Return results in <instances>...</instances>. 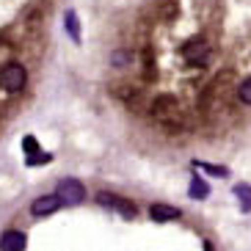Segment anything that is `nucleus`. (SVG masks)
Returning <instances> with one entry per match:
<instances>
[{
  "mask_svg": "<svg viewBox=\"0 0 251 251\" xmlns=\"http://www.w3.org/2000/svg\"><path fill=\"white\" fill-rule=\"evenodd\" d=\"M55 196L61 199L64 207H75V204H80V201L86 199V188H83L77 179H61Z\"/></svg>",
  "mask_w": 251,
  "mask_h": 251,
  "instance_id": "nucleus-1",
  "label": "nucleus"
},
{
  "mask_svg": "<svg viewBox=\"0 0 251 251\" xmlns=\"http://www.w3.org/2000/svg\"><path fill=\"white\" fill-rule=\"evenodd\" d=\"M25 80H28V75H25V67L20 64H8L0 75V86L8 91V94H17V91H23Z\"/></svg>",
  "mask_w": 251,
  "mask_h": 251,
  "instance_id": "nucleus-2",
  "label": "nucleus"
},
{
  "mask_svg": "<svg viewBox=\"0 0 251 251\" xmlns=\"http://www.w3.org/2000/svg\"><path fill=\"white\" fill-rule=\"evenodd\" d=\"M58 207H64V204H61V199L52 193V196H39V199L30 204V213H33V218H45V215H52Z\"/></svg>",
  "mask_w": 251,
  "mask_h": 251,
  "instance_id": "nucleus-3",
  "label": "nucleus"
},
{
  "mask_svg": "<svg viewBox=\"0 0 251 251\" xmlns=\"http://www.w3.org/2000/svg\"><path fill=\"white\" fill-rule=\"evenodd\" d=\"M25 246H28V237L20 229H8L6 235L0 237V249L3 251H23Z\"/></svg>",
  "mask_w": 251,
  "mask_h": 251,
  "instance_id": "nucleus-4",
  "label": "nucleus"
},
{
  "mask_svg": "<svg viewBox=\"0 0 251 251\" xmlns=\"http://www.w3.org/2000/svg\"><path fill=\"white\" fill-rule=\"evenodd\" d=\"M182 55H185V61H188V64H204L207 45L201 42V39H193V42H188V45H185Z\"/></svg>",
  "mask_w": 251,
  "mask_h": 251,
  "instance_id": "nucleus-5",
  "label": "nucleus"
},
{
  "mask_svg": "<svg viewBox=\"0 0 251 251\" xmlns=\"http://www.w3.org/2000/svg\"><path fill=\"white\" fill-rule=\"evenodd\" d=\"M149 218L157 224H166V221H177L179 218V207H171V204H152L149 207Z\"/></svg>",
  "mask_w": 251,
  "mask_h": 251,
  "instance_id": "nucleus-6",
  "label": "nucleus"
},
{
  "mask_svg": "<svg viewBox=\"0 0 251 251\" xmlns=\"http://www.w3.org/2000/svg\"><path fill=\"white\" fill-rule=\"evenodd\" d=\"M97 201H100V204H111L113 210H122L127 218H133V215H135V210L130 207V201L119 199V196H111V193H100V196H97Z\"/></svg>",
  "mask_w": 251,
  "mask_h": 251,
  "instance_id": "nucleus-7",
  "label": "nucleus"
},
{
  "mask_svg": "<svg viewBox=\"0 0 251 251\" xmlns=\"http://www.w3.org/2000/svg\"><path fill=\"white\" fill-rule=\"evenodd\" d=\"M188 193H191V199H207V196H210V185H207L204 179L193 177V182H191V188H188Z\"/></svg>",
  "mask_w": 251,
  "mask_h": 251,
  "instance_id": "nucleus-8",
  "label": "nucleus"
},
{
  "mask_svg": "<svg viewBox=\"0 0 251 251\" xmlns=\"http://www.w3.org/2000/svg\"><path fill=\"white\" fill-rule=\"evenodd\" d=\"M64 23H67V33L72 36V42H80V23H77V14H75V11H67Z\"/></svg>",
  "mask_w": 251,
  "mask_h": 251,
  "instance_id": "nucleus-9",
  "label": "nucleus"
},
{
  "mask_svg": "<svg viewBox=\"0 0 251 251\" xmlns=\"http://www.w3.org/2000/svg\"><path fill=\"white\" fill-rule=\"evenodd\" d=\"M235 196L240 199V210H243V213H251V185H237Z\"/></svg>",
  "mask_w": 251,
  "mask_h": 251,
  "instance_id": "nucleus-10",
  "label": "nucleus"
},
{
  "mask_svg": "<svg viewBox=\"0 0 251 251\" xmlns=\"http://www.w3.org/2000/svg\"><path fill=\"white\" fill-rule=\"evenodd\" d=\"M25 157H28V166H45V163L52 160L50 152H42V149H39V152H33V155H25Z\"/></svg>",
  "mask_w": 251,
  "mask_h": 251,
  "instance_id": "nucleus-11",
  "label": "nucleus"
},
{
  "mask_svg": "<svg viewBox=\"0 0 251 251\" xmlns=\"http://www.w3.org/2000/svg\"><path fill=\"white\" fill-rule=\"evenodd\" d=\"M193 163H196V169L207 171V174H213V177H226L229 174L226 169H218V166H210V163H201V160H193Z\"/></svg>",
  "mask_w": 251,
  "mask_h": 251,
  "instance_id": "nucleus-12",
  "label": "nucleus"
},
{
  "mask_svg": "<svg viewBox=\"0 0 251 251\" xmlns=\"http://www.w3.org/2000/svg\"><path fill=\"white\" fill-rule=\"evenodd\" d=\"M237 97H240V100H243L246 105H251V77L240 83V89H237Z\"/></svg>",
  "mask_w": 251,
  "mask_h": 251,
  "instance_id": "nucleus-13",
  "label": "nucleus"
},
{
  "mask_svg": "<svg viewBox=\"0 0 251 251\" xmlns=\"http://www.w3.org/2000/svg\"><path fill=\"white\" fill-rule=\"evenodd\" d=\"M23 149H25V155H33V152H39V141L33 138V135H25V138H23Z\"/></svg>",
  "mask_w": 251,
  "mask_h": 251,
  "instance_id": "nucleus-14",
  "label": "nucleus"
},
{
  "mask_svg": "<svg viewBox=\"0 0 251 251\" xmlns=\"http://www.w3.org/2000/svg\"><path fill=\"white\" fill-rule=\"evenodd\" d=\"M127 61H130L127 55H113V58H111V64H127Z\"/></svg>",
  "mask_w": 251,
  "mask_h": 251,
  "instance_id": "nucleus-15",
  "label": "nucleus"
}]
</instances>
